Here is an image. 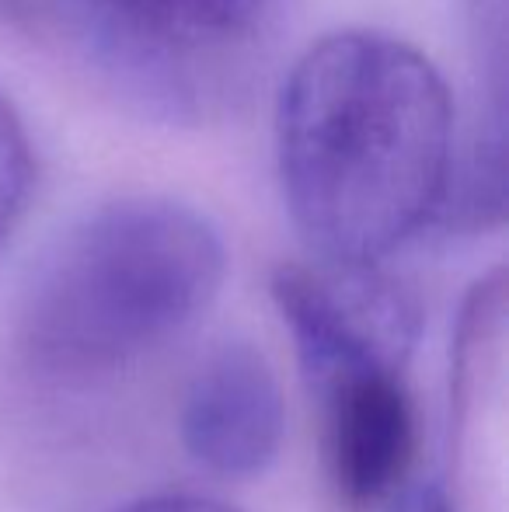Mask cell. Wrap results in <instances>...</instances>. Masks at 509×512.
Segmentation results:
<instances>
[{"instance_id":"obj_1","label":"cell","mask_w":509,"mask_h":512,"mask_svg":"<svg viewBox=\"0 0 509 512\" xmlns=\"http://www.w3.org/2000/svg\"><path fill=\"white\" fill-rule=\"evenodd\" d=\"M454 157L447 81L394 35H325L279 88V189L321 262L381 265L440 223Z\"/></svg>"},{"instance_id":"obj_8","label":"cell","mask_w":509,"mask_h":512,"mask_svg":"<svg viewBox=\"0 0 509 512\" xmlns=\"http://www.w3.org/2000/svg\"><path fill=\"white\" fill-rule=\"evenodd\" d=\"M387 512H454L447 492L433 481H415V485H405L391 502L384 506Z\"/></svg>"},{"instance_id":"obj_3","label":"cell","mask_w":509,"mask_h":512,"mask_svg":"<svg viewBox=\"0 0 509 512\" xmlns=\"http://www.w3.org/2000/svg\"><path fill=\"white\" fill-rule=\"evenodd\" d=\"M272 0H67L98 60L164 112L199 105L224 60L248 46Z\"/></svg>"},{"instance_id":"obj_5","label":"cell","mask_w":509,"mask_h":512,"mask_svg":"<svg viewBox=\"0 0 509 512\" xmlns=\"http://www.w3.org/2000/svg\"><path fill=\"white\" fill-rule=\"evenodd\" d=\"M182 443L220 478H255L283 446V394L269 359L248 342H224L196 366L182 401Z\"/></svg>"},{"instance_id":"obj_7","label":"cell","mask_w":509,"mask_h":512,"mask_svg":"<svg viewBox=\"0 0 509 512\" xmlns=\"http://www.w3.org/2000/svg\"><path fill=\"white\" fill-rule=\"evenodd\" d=\"M116 512H238L234 506L210 495H189V492H164V495H147V499H136L129 506Z\"/></svg>"},{"instance_id":"obj_4","label":"cell","mask_w":509,"mask_h":512,"mask_svg":"<svg viewBox=\"0 0 509 512\" xmlns=\"http://www.w3.org/2000/svg\"><path fill=\"white\" fill-rule=\"evenodd\" d=\"M321 411V457L349 512L387 506L408 485L419 422L401 359L367 349L297 352Z\"/></svg>"},{"instance_id":"obj_2","label":"cell","mask_w":509,"mask_h":512,"mask_svg":"<svg viewBox=\"0 0 509 512\" xmlns=\"http://www.w3.org/2000/svg\"><path fill=\"white\" fill-rule=\"evenodd\" d=\"M224 272V237L196 206L168 196L112 199L35 265L18 345L42 377L123 370L185 335L217 300Z\"/></svg>"},{"instance_id":"obj_6","label":"cell","mask_w":509,"mask_h":512,"mask_svg":"<svg viewBox=\"0 0 509 512\" xmlns=\"http://www.w3.org/2000/svg\"><path fill=\"white\" fill-rule=\"evenodd\" d=\"M35 182V157L18 112L0 95V241L11 237L28 206Z\"/></svg>"}]
</instances>
